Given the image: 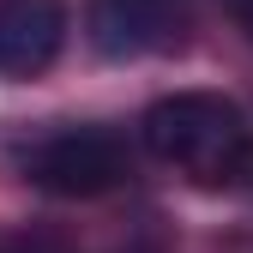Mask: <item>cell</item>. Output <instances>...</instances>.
I'll return each instance as SVG.
<instances>
[{
  "label": "cell",
  "instance_id": "cell-1",
  "mask_svg": "<svg viewBox=\"0 0 253 253\" xmlns=\"http://www.w3.org/2000/svg\"><path fill=\"white\" fill-rule=\"evenodd\" d=\"M139 139L157 163L181 169L199 187H241L253 169V126L217 90H175L151 103L139 121Z\"/></svg>",
  "mask_w": 253,
  "mask_h": 253
},
{
  "label": "cell",
  "instance_id": "cell-2",
  "mask_svg": "<svg viewBox=\"0 0 253 253\" xmlns=\"http://www.w3.org/2000/svg\"><path fill=\"white\" fill-rule=\"evenodd\" d=\"M18 169L30 187H42L54 199H97L133 175V151L115 126H54L24 145Z\"/></svg>",
  "mask_w": 253,
  "mask_h": 253
},
{
  "label": "cell",
  "instance_id": "cell-3",
  "mask_svg": "<svg viewBox=\"0 0 253 253\" xmlns=\"http://www.w3.org/2000/svg\"><path fill=\"white\" fill-rule=\"evenodd\" d=\"M193 0H90V42L109 60L163 54L187 37Z\"/></svg>",
  "mask_w": 253,
  "mask_h": 253
},
{
  "label": "cell",
  "instance_id": "cell-4",
  "mask_svg": "<svg viewBox=\"0 0 253 253\" xmlns=\"http://www.w3.org/2000/svg\"><path fill=\"white\" fill-rule=\"evenodd\" d=\"M67 42V0H0V73L37 79Z\"/></svg>",
  "mask_w": 253,
  "mask_h": 253
},
{
  "label": "cell",
  "instance_id": "cell-5",
  "mask_svg": "<svg viewBox=\"0 0 253 253\" xmlns=\"http://www.w3.org/2000/svg\"><path fill=\"white\" fill-rule=\"evenodd\" d=\"M0 253H73V247L54 241V235H42V229H18V235L0 241Z\"/></svg>",
  "mask_w": 253,
  "mask_h": 253
},
{
  "label": "cell",
  "instance_id": "cell-6",
  "mask_svg": "<svg viewBox=\"0 0 253 253\" xmlns=\"http://www.w3.org/2000/svg\"><path fill=\"white\" fill-rule=\"evenodd\" d=\"M223 12H229V24L241 30V37L253 42V0H223Z\"/></svg>",
  "mask_w": 253,
  "mask_h": 253
},
{
  "label": "cell",
  "instance_id": "cell-7",
  "mask_svg": "<svg viewBox=\"0 0 253 253\" xmlns=\"http://www.w3.org/2000/svg\"><path fill=\"white\" fill-rule=\"evenodd\" d=\"M247 187H253V169H247Z\"/></svg>",
  "mask_w": 253,
  "mask_h": 253
}]
</instances>
